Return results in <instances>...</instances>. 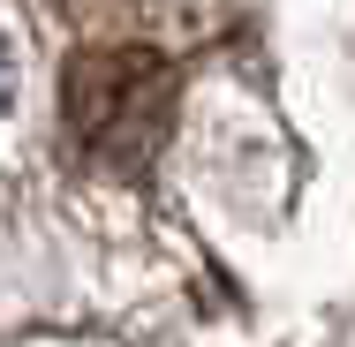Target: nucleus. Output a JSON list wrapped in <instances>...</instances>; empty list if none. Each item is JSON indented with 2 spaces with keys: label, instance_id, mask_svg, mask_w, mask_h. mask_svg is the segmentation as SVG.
I'll list each match as a JSON object with an SVG mask.
<instances>
[{
  "label": "nucleus",
  "instance_id": "2",
  "mask_svg": "<svg viewBox=\"0 0 355 347\" xmlns=\"http://www.w3.org/2000/svg\"><path fill=\"white\" fill-rule=\"evenodd\" d=\"M0 98H8V46H0Z\"/></svg>",
  "mask_w": 355,
  "mask_h": 347
},
{
  "label": "nucleus",
  "instance_id": "1",
  "mask_svg": "<svg viewBox=\"0 0 355 347\" xmlns=\"http://www.w3.org/2000/svg\"><path fill=\"white\" fill-rule=\"evenodd\" d=\"M174 61L151 46H91L61 69V129L106 174H144L174 129Z\"/></svg>",
  "mask_w": 355,
  "mask_h": 347
}]
</instances>
